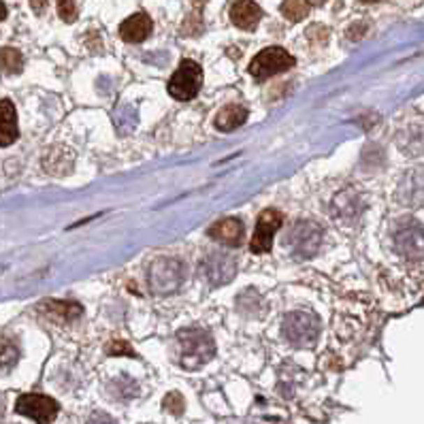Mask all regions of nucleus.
I'll return each instance as SVG.
<instances>
[{"mask_svg": "<svg viewBox=\"0 0 424 424\" xmlns=\"http://www.w3.org/2000/svg\"><path fill=\"white\" fill-rule=\"evenodd\" d=\"M177 346H180V363L186 369H196L205 363H209L216 354V344L211 335L198 330V328H186L177 332Z\"/></svg>", "mask_w": 424, "mask_h": 424, "instance_id": "1", "label": "nucleus"}, {"mask_svg": "<svg viewBox=\"0 0 424 424\" xmlns=\"http://www.w3.org/2000/svg\"><path fill=\"white\" fill-rule=\"evenodd\" d=\"M282 332L288 342L296 348H309L320 337V322L314 314L307 312H292L284 318Z\"/></svg>", "mask_w": 424, "mask_h": 424, "instance_id": "2", "label": "nucleus"}, {"mask_svg": "<svg viewBox=\"0 0 424 424\" xmlns=\"http://www.w3.org/2000/svg\"><path fill=\"white\" fill-rule=\"evenodd\" d=\"M203 83V68L192 62V60H184L182 66L175 71V75L168 81V94L177 101H190L198 94Z\"/></svg>", "mask_w": 424, "mask_h": 424, "instance_id": "3", "label": "nucleus"}, {"mask_svg": "<svg viewBox=\"0 0 424 424\" xmlns=\"http://www.w3.org/2000/svg\"><path fill=\"white\" fill-rule=\"evenodd\" d=\"M294 66V58L282 47H267L263 50L249 64V75L256 79H269Z\"/></svg>", "mask_w": 424, "mask_h": 424, "instance_id": "4", "label": "nucleus"}, {"mask_svg": "<svg viewBox=\"0 0 424 424\" xmlns=\"http://www.w3.org/2000/svg\"><path fill=\"white\" fill-rule=\"evenodd\" d=\"M395 247L405 258L416 261L424 256V228L416 220H403L395 228Z\"/></svg>", "mask_w": 424, "mask_h": 424, "instance_id": "5", "label": "nucleus"}, {"mask_svg": "<svg viewBox=\"0 0 424 424\" xmlns=\"http://www.w3.org/2000/svg\"><path fill=\"white\" fill-rule=\"evenodd\" d=\"M184 282V265L175 258H160L149 269V284L154 292H173Z\"/></svg>", "mask_w": 424, "mask_h": 424, "instance_id": "6", "label": "nucleus"}, {"mask_svg": "<svg viewBox=\"0 0 424 424\" xmlns=\"http://www.w3.org/2000/svg\"><path fill=\"white\" fill-rule=\"evenodd\" d=\"M15 411L32 418L36 424H52L58 416V403L45 395H22L15 403Z\"/></svg>", "mask_w": 424, "mask_h": 424, "instance_id": "7", "label": "nucleus"}, {"mask_svg": "<svg viewBox=\"0 0 424 424\" xmlns=\"http://www.w3.org/2000/svg\"><path fill=\"white\" fill-rule=\"evenodd\" d=\"M320 228L314 222H296L294 228L290 231V247L294 249L296 256L301 258H309L316 254V249L320 247Z\"/></svg>", "mask_w": 424, "mask_h": 424, "instance_id": "8", "label": "nucleus"}, {"mask_svg": "<svg viewBox=\"0 0 424 424\" xmlns=\"http://www.w3.org/2000/svg\"><path fill=\"white\" fill-rule=\"evenodd\" d=\"M284 224V216L277 209H267L261 214L258 224H256V233H254V239L249 243V249L254 254H265L271 249L273 245V235L275 231Z\"/></svg>", "mask_w": 424, "mask_h": 424, "instance_id": "9", "label": "nucleus"}, {"mask_svg": "<svg viewBox=\"0 0 424 424\" xmlns=\"http://www.w3.org/2000/svg\"><path fill=\"white\" fill-rule=\"evenodd\" d=\"M119 34L126 43H143L152 34V20L147 13H135L129 20H124L119 26Z\"/></svg>", "mask_w": 424, "mask_h": 424, "instance_id": "10", "label": "nucleus"}, {"mask_svg": "<svg viewBox=\"0 0 424 424\" xmlns=\"http://www.w3.org/2000/svg\"><path fill=\"white\" fill-rule=\"evenodd\" d=\"M261 17H263V11L254 0H237L231 7V20L241 30H254L261 22Z\"/></svg>", "mask_w": 424, "mask_h": 424, "instance_id": "11", "label": "nucleus"}, {"mask_svg": "<svg viewBox=\"0 0 424 424\" xmlns=\"http://www.w3.org/2000/svg\"><path fill=\"white\" fill-rule=\"evenodd\" d=\"M205 273L214 284L222 286L235 277V261L226 256V254H214V256H209L205 263Z\"/></svg>", "mask_w": 424, "mask_h": 424, "instance_id": "12", "label": "nucleus"}, {"mask_svg": "<svg viewBox=\"0 0 424 424\" xmlns=\"http://www.w3.org/2000/svg\"><path fill=\"white\" fill-rule=\"evenodd\" d=\"M17 113L11 101H0V147H7L17 139Z\"/></svg>", "mask_w": 424, "mask_h": 424, "instance_id": "13", "label": "nucleus"}, {"mask_svg": "<svg viewBox=\"0 0 424 424\" xmlns=\"http://www.w3.org/2000/svg\"><path fill=\"white\" fill-rule=\"evenodd\" d=\"M209 235L226 243V245H239L241 239H243V222L239 218H226V220H220L216 226H211Z\"/></svg>", "mask_w": 424, "mask_h": 424, "instance_id": "14", "label": "nucleus"}, {"mask_svg": "<svg viewBox=\"0 0 424 424\" xmlns=\"http://www.w3.org/2000/svg\"><path fill=\"white\" fill-rule=\"evenodd\" d=\"M38 312H43L50 320H56V322H71L79 318L81 307L77 303H66V301H47L43 305H38Z\"/></svg>", "mask_w": 424, "mask_h": 424, "instance_id": "15", "label": "nucleus"}, {"mask_svg": "<svg viewBox=\"0 0 424 424\" xmlns=\"http://www.w3.org/2000/svg\"><path fill=\"white\" fill-rule=\"evenodd\" d=\"M247 119V109L243 105H226L218 117H216V126L220 131H235L239 126H243Z\"/></svg>", "mask_w": 424, "mask_h": 424, "instance_id": "16", "label": "nucleus"}, {"mask_svg": "<svg viewBox=\"0 0 424 424\" xmlns=\"http://www.w3.org/2000/svg\"><path fill=\"white\" fill-rule=\"evenodd\" d=\"M24 68V58L17 50L13 47H3L0 50V71L7 75H17Z\"/></svg>", "mask_w": 424, "mask_h": 424, "instance_id": "17", "label": "nucleus"}, {"mask_svg": "<svg viewBox=\"0 0 424 424\" xmlns=\"http://www.w3.org/2000/svg\"><path fill=\"white\" fill-rule=\"evenodd\" d=\"M282 15L290 22H301L309 15V0H284Z\"/></svg>", "mask_w": 424, "mask_h": 424, "instance_id": "18", "label": "nucleus"}, {"mask_svg": "<svg viewBox=\"0 0 424 424\" xmlns=\"http://www.w3.org/2000/svg\"><path fill=\"white\" fill-rule=\"evenodd\" d=\"M109 390H111V395L117 397V399H131V397H137V393H139L137 384H135L131 377H119V379H115Z\"/></svg>", "mask_w": 424, "mask_h": 424, "instance_id": "19", "label": "nucleus"}, {"mask_svg": "<svg viewBox=\"0 0 424 424\" xmlns=\"http://www.w3.org/2000/svg\"><path fill=\"white\" fill-rule=\"evenodd\" d=\"M58 15L64 22H75L77 20V7H75V0H58Z\"/></svg>", "mask_w": 424, "mask_h": 424, "instance_id": "20", "label": "nucleus"}, {"mask_svg": "<svg viewBox=\"0 0 424 424\" xmlns=\"http://www.w3.org/2000/svg\"><path fill=\"white\" fill-rule=\"evenodd\" d=\"M15 358H17V350L9 342H3V339H0V367L13 365Z\"/></svg>", "mask_w": 424, "mask_h": 424, "instance_id": "21", "label": "nucleus"}, {"mask_svg": "<svg viewBox=\"0 0 424 424\" xmlns=\"http://www.w3.org/2000/svg\"><path fill=\"white\" fill-rule=\"evenodd\" d=\"M164 407H166L168 411H171V414L180 416V414L184 411V399H182V395H180V393L166 395V399H164Z\"/></svg>", "mask_w": 424, "mask_h": 424, "instance_id": "22", "label": "nucleus"}, {"mask_svg": "<svg viewBox=\"0 0 424 424\" xmlns=\"http://www.w3.org/2000/svg\"><path fill=\"white\" fill-rule=\"evenodd\" d=\"M107 354H111V356H117V354L135 356L133 348H131L129 344H124V342H113V344H109V346H107Z\"/></svg>", "mask_w": 424, "mask_h": 424, "instance_id": "23", "label": "nucleus"}, {"mask_svg": "<svg viewBox=\"0 0 424 424\" xmlns=\"http://www.w3.org/2000/svg\"><path fill=\"white\" fill-rule=\"evenodd\" d=\"M88 424H119V422L113 420V418H111L109 414H105V411H94V414L90 416Z\"/></svg>", "mask_w": 424, "mask_h": 424, "instance_id": "24", "label": "nucleus"}, {"mask_svg": "<svg viewBox=\"0 0 424 424\" xmlns=\"http://www.w3.org/2000/svg\"><path fill=\"white\" fill-rule=\"evenodd\" d=\"M30 7H32V11L36 15H41V13L45 11V7H47V0H30Z\"/></svg>", "mask_w": 424, "mask_h": 424, "instance_id": "25", "label": "nucleus"}, {"mask_svg": "<svg viewBox=\"0 0 424 424\" xmlns=\"http://www.w3.org/2000/svg\"><path fill=\"white\" fill-rule=\"evenodd\" d=\"M3 20H7V5L0 3V22H3Z\"/></svg>", "mask_w": 424, "mask_h": 424, "instance_id": "26", "label": "nucleus"}, {"mask_svg": "<svg viewBox=\"0 0 424 424\" xmlns=\"http://www.w3.org/2000/svg\"><path fill=\"white\" fill-rule=\"evenodd\" d=\"M360 3H379V0H360Z\"/></svg>", "mask_w": 424, "mask_h": 424, "instance_id": "27", "label": "nucleus"}]
</instances>
